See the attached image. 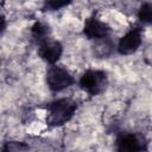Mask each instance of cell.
Listing matches in <instances>:
<instances>
[{
  "label": "cell",
  "mask_w": 152,
  "mask_h": 152,
  "mask_svg": "<svg viewBox=\"0 0 152 152\" xmlns=\"http://www.w3.org/2000/svg\"><path fill=\"white\" fill-rule=\"evenodd\" d=\"M68 4H69L68 1H49V2H45V7L51 11H55V10H59L66 6Z\"/></svg>",
  "instance_id": "cell-12"
},
{
  "label": "cell",
  "mask_w": 152,
  "mask_h": 152,
  "mask_svg": "<svg viewBox=\"0 0 152 152\" xmlns=\"http://www.w3.org/2000/svg\"><path fill=\"white\" fill-rule=\"evenodd\" d=\"M28 150V146L23 141H5L0 148V152H25Z\"/></svg>",
  "instance_id": "cell-10"
},
{
  "label": "cell",
  "mask_w": 152,
  "mask_h": 152,
  "mask_svg": "<svg viewBox=\"0 0 152 152\" xmlns=\"http://www.w3.org/2000/svg\"><path fill=\"white\" fill-rule=\"evenodd\" d=\"M77 104L68 97L58 99L48 104L46 124L50 127H61L69 122L76 112Z\"/></svg>",
  "instance_id": "cell-1"
},
{
  "label": "cell",
  "mask_w": 152,
  "mask_h": 152,
  "mask_svg": "<svg viewBox=\"0 0 152 152\" xmlns=\"http://www.w3.org/2000/svg\"><path fill=\"white\" fill-rule=\"evenodd\" d=\"M50 27L49 25L44 24V23H40V21H37L33 26H32V30H31V36H32V39L38 44H43L45 42L49 40L50 38Z\"/></svg>",
  "instance_id": "cell-8"
},
{
  "label": "cell",
  "mask_w": 152,
  "mask_h": 152,
  "mask_svg": "<svg viewBox=\"0 0 152 152\" xmlns=\"http://www.w3.org/2000/svg\"><path fill=\"white\" fill-rule=\"evenodd\" d=\"M63 53V46L58 40H51L43 43L38 48V55L39 57L45 61L49 64H55Z\"/></svg>",
  "instance_id": "cell-7"
},
{
  "label": "cell",
  "mask_w": 152,
  "mask_h": 152,
  "mask_svg": "<svg viewBox=\"0 0 152 152\" xmlns=\"http://www.w3.org/2000/svg\"><path fill=\"white\" fill-rule=\"evenodd\" d=\"M6 30V18L0 14V36L4 33V31Z\"/></svg>",
  "instance_id": "cell-13"
},
{
  "label": "cell",
  "mask_w": 152,
  "mask_h": 152,
  "mask_svg": "<svg viewBox=\"0 0 152 152\" xmlns=\"http://www.w3.org/2000/svg\"><path fill=\"white\" fill-rule=\"evenodd\" d=\"M75 83L72 75L62 65H51L46 71V84L51 91L58 93Z\"/></svg>",
  "instance_id": "cell-3"
},
{
  "label": "cell",
  "mask_w": 152,
  "mask_h": 152,
  "mask_svg": "<svg viewBox=\"0 0 152 152\" xmlns=\"http://www.w3.org/2000/svg\"><path fill=\"white\" fill-rule=\"evenodd\" d=\"M114 50L113 42L107 37L100 40H95V44L93 46V52L97 58H107Z\"/></svg>",
  "instance_id": "cell-9"
},
{
  "label": "cell",
  "mask_w": 152,
  "mask_h": 152,
  "mask_svg": "<svg viewBox=\"0 0 152 152\" xmlns=\"http://www.w3.org/2000/svg\"><path fill=\"white\" fill-rule=\"evenodd\" d=\"M141 30L139 27L129 30L126 34H124L116 46V50L120 55H131L134 53L139 46L141 45Z\"/></svg>",
  "instance_id": "cell-6"
},
{
  "label": "cell",
  "mask_w": 152,
  "mask_h": 152,
  "mask_svg": "<svg viewBox=\"0 0 152 152\" xmlns=\"http://www.w3.org/2000/svg\"><path fill=\"white\" fill-rule=\"evenodd\" d=\"M138 18L145 24L152 23V4L151 2H145L140 6L138 12Z\"/></svg>",
  "instance_id": "cell-11"
},
{
  "label": "cell",
  "mask_w": 152,
  "mask_h": 152,
  "mask_svg": "<svg viewBox=\"0 0 152 152\" xmlns=\"http://www.w3.org/2000/svg\"><path fill=\"white\" fill-rule=\"evenodd\" d=\"M83 33L89 39L100 40L109 36L110 27L104 21H101L99 18L93 15L86 19L84 26H83Z\"/></svg>",
  "instance_id": "cell-5"
},
{
  "label": "cell",
  "mask_w": 152,
  "mask_h": 152,
  "mask_svg": "<svg viewBox=\"0 0 152 152\" xmlns=\"http://www.w3.org/2000/svg\"><path fill=\"white\" fill-rule=\"evenodd\" d=\"M80 87L89 95H100L108 84V76L102 70H87L80 78Z\"/></svg>",
  "instance_id": "cell-2"
},
{
  "label": "cell",
  "mask_w": 152,
  "mask_h": 152,
  "mask_svg": "<svg viewBox=\"0 0 152 152\" xmlns=\"http://www.w3.org/2000/svg\"><path fill=\"white\" fill-rule=\"evenodd\" d=\"M147 140L140 133H121L116 138V152H144L147 148Z\"/></svg>",
  "instance_id": "cell-4"
}]
</instances>
